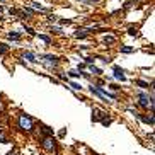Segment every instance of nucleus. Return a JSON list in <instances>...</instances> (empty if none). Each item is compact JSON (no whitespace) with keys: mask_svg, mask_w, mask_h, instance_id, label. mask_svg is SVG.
<instances>
[{"mask_svg":"<svg viewBox=\"0 0 155 155\" xmlns=\"http://www.w3.org/2000/svg\"><path fill=\"white\" fill-rule=\"evenodd\" d=\"M49 21L55 22V21H58V17H56V16H51V17H49Z\"/></svg>","mask_w":155,"mask_h":155,"instance_id":"obj_25","label":"nucleus"},{"mask_svg":"<svg viewBox=\"0 0 155 155\" xmlns=\"http://www.w3.org/2000/svg\"><path fill=\"white\" fill-rule=\"evenodd\" d=\"M41 147H43L44 150H49V152H53V150L56 148V142L53 140V136H44V138L41 140Z\"/></svg>","mask_w":155,"mask_h":155,"instance_id":"obj_4","label":"nucleus"},{"mask_svg":"<svg viewBox=\"0 0 155 155\" xmlns=\"http://www.w3.org/2000/svg\"><path fill=\"white\" fill-rule=\"evenodd\" d=\"M7 53V46L5 44H0V55H5Z\"/></svg>","mask_w":155,"mask_h":155,"instance_id":"obj_16","label":"nucleus"},{"mask_svg":"<svg viewBox=\"0 0 155 155\" xmlns=\"http://www.w3.org/2000/svg\"><path fill=\"white\" fill-rule=\"evenodd\" d=\"M114 77H116L118 80H121V82L126 80V77H124V70L119 68V67H114Z\"/></svg>","mask_w":155,"mask_h":155,"instance_id":"obj_6","label":"nucleus"},{"mask_svg":"<svg viewBox=\"0 0 155 155\" xmlns=\"http://www.w3.org/2000/svg\"><path fill=\"white\" fill-rule=\"evenodd\" d=\"M22 58H24V60H29L31 63H36V61H39V60L36 58V55H34V53H29V51H26V53L22 55Z\"/></svg>","mask_w":155,"mask_h":155,"instance_id":"obj_7","label":"nucleus"},{"mask_svg":"<svg viewBox=\"0 0 155 155\" xmlns=\"http://www.w3.org/2000/svg\"><path fill=\"white\" fill-rule=\"evenodd\" d=\"M136 85H140V87H148V84H147V82H143V80H136Z\"/></svg>","mask_w":155,"mask_h":155,"instance_id":"obj_18","label":"nucleus"},{"mask_svg":"<svg viewBox=\"0 0 155 155\" xmlns=\"http://www.w3.org/2000/svg\"><path fill=\"white\" fill-rule=\"evenodd\" d=\"M70 85H72V89H75V91H79V89H82L79 84H75V82H70Z\"/></svg>","mask_w":155,"mask_h":155,"instance_id":"obj_20","label":"nucleus"},{"mask_svg":"<svg viewBox=\"0 0 155 155\" xmlns=\"http://www.w3.org/2000/svg\"><path fill=\"white\" fill-rule=\"evenodd\" d=\"M9 39H17V41H19V39H21V34L16 32V31H10L9 32Z\"/></svg>","mask_w":155,"mask_h":155,"instance_id":"obj_10","label":"nucleus"},{"mask_svg":"<svg viewBox=\"0 0 155 155\" xmlns=\"http://www.w3.org/2000/svg\"><path fill=\"white\" fill-rule=\"evenodd\" d=\"M60 22H61V24H72V21H68V19H61Z\"/></svg>","mask_w":155,"mask_h":155,"instance_id":"obj_24","label":"nucleus"},{"mask_svg":"<svg viewBox=\"0 0 155 155\" xmlns=\"http://www.w3.org/2000/svg\"><path fill=\"white\" fill-rule=\"evenodd\" d=\"M7 155H19V154H17V152H9Z\"/></svg>","mask_w":155,"mask_h":155,"instance_id":"obj_26","label":"nucleus"},{"mask_svg":"<svg viewBox=\"0 0 155 155\" xmlns=\"http://www.w3.org/2000/svg\"><path fill=\"white\" fill-rule=\"evenodd\" d=\"M138 101H140V106L142 107H145V109H154V97L152 96H148V94H143V92H140L138 96Z\"/></svg>","mask_w":155,"mask_h":155,"instance_id":"obj_1","label":"nucleus"},{"mask_svg":"<svg viewBox=\"0 0 155 155\" xmlns=\"http://www.w3.org/2000/svg\"><path fill=\"white\" fill-rule=\"evenodd\" d=\"M41 130H43V133L46 135V136H51V133H53V131H51V130H49L48 126H44V124L41 126Z\"/></svg>","mask_w":155,"mask_h":155,"instance_id":"obj_11","label":"nucleus"},{"mask_svg":"<svg viewBox=\"0 0 155 155\" xmlns=\"http://www.w3.org/2000/svg\"><path fill=\"white\" fill-rule=\"evenodd\" d=\"M114 41H116V39H114L112 36H106V37H104V43H106V44H112Z\"/></svg>","mask_w":155,"mask_h":155,"instance_id":"obj_12","label":"nucleus"},{"mask_svg":"<svg viewBox=\"0 0 155 155\" xmlns=\"http://www.w3.org/2000/svg\"><path fill=\"white\" fill-rule=\"evenodd\" d=\"M107 114L101 109H92V121H102V119L106 118Z\"/></svg>","mask_w":155,"mask_h":155,"instance_id":"obj_5","label":"nucleus"},{"mask_svg":"<svg viewBox=\"0 0 155 155\" xmlns=\"http://www.w3.org/2000/svg\"><path fill=\"white\" fill-rule=\"evenodd\" d=\"M0 142H2V143H7V138H5V135H4V131H0Z\"/></svg>","mask_w":155,"mask_h":155,"instance_id":"obj_19","label":"nucleus"},{"mask_svg":"<svg viewBox=\"0 0 155 155\" xmlns=\"http://www.w3.org/2000/svg\"><path fill=\"white\" fill-rule=\"evenodd\" d=\"M32 10H39V12H51V9H46V7L39 5V4H36V2H32Z\"/></svg>","mask_w":155,"mask_h":155,"instance_id":"obj_8","label":"nucleus"},{"mask_svg":"<svg viewBox=\"0 0 155 155\" xmlns=\"http://www.w3.org/2000/svg\"><path fill=\"white\" fill-rule=\"evenodd\" d=\"M39 37H41V39H43L44 43H48V44H49V43H51V39H49V37H48V36H39Z\"/></svg>","mask_w":155,"mask_h":155,"instance_id":"obj_22","label":"nucleus"},{"mask_svg":"<svg viewBox=\"0 0 155 155\" xmlns=\"http://www.w3.org/2000/svg\"><path fill=\"white\" fill-rule=\"evenodd\" d=\"M101 123L104 124V126H109V124H111V119H109V118H104V119L101 121Z\"/></svg>","mask_w":155,"mask_h":155,"instance_id":"obj_17","label":"nucleus"},{"mask_svg":"<svg viewBox=\"0 0 155 155\" xmlns=\"http://www.w3.org/2000/svg\"><path fill=\"white\" fill-rule=\"evenodd\" d=\"M41 61H43L48 68H53L58 65V56H53V55H43L41 56Z\"/></svg>","mask_w":155,"mask_h":155,"instance_id":"obj_3","label":"nucleus"},{"mask_svg":"<svg viewBox=\"0 0 155 155\" xmlns=\"http://www.w3.org/2000/svg\"><path fill=\"white\" fill-rule=\"evenodd\" d=\"M121 51H123V53H133L135 49L131 48V46H123V48H121Z\"/></svg>","mask_w":155,"mask_h":155,"instance_id":"obj_13","label":"nucleus"},{"mask_svg":"<svg viewBox=\"0 0 155 155\" xmlns=\"http://www.w3.org/2000/svg\"><path fill=\"white\" fill-rule=\"evenodd\" d=\"M26 32H29V34H32V36H34V34H36V32L32 31L31 27H26Z\"/></svg>","mask_w":155,"mask_h":155,"instance_id":"obj_23","label":"nucleus"},{"mask_svg":"<svg viewBox=\"0 0 155 155\" xmlns=\"http://www.w3.org/2000/svg\"><path fill=\"white\" fill-rule=\"evenodd\" d=\"M89 68H91L92 70V72H94V73H97V75H99V73H102V72H101V68H97V67H94V65H89Z\"/></svg>","mask_w":155,"mask_h":155,"instance_id":"obj_14","label":"nucleus"},{"mask_svg":"<svg viewBox=\"0 0 155 155\" xmlns=\"http://www.w3.org/2000/svg\"><path fill=\"white\" fill-rule=\"evenodd\" d=\"M130 36H138V32H136V29H133V27H131V29H130Z\"/></svg>","mask_w":155,"mask_h":155,"instance_id":"obj_21","label":"nucleus"},{"mask_svg":"<svg viewBox=\"0 0 155 155\" xmlns=\"http://www.w3.org/2000/svg\"><path fill=\"white\" fill-rule=\"evenodd\" d=\"M19 128L22 131H26V133H31L32 131V119L29 116H26V114H21L19 116Z\"/></svg>","mask_w":155,"mask_h":155,"instance_id":"obj_2","label":"nucleus"},{"mask_svg":"<svg viewBox=\"0 0 155 155\" xmlns=\"http://www.w3.org/2000/svg\"><path fill=\"white\" fill-rule=\"evenodd\" d=\"M138 118L142 119V121H145V123L154 124V116H140V114H138Z\"/></svg>","mask_w":155,"mask_h":155,"instance_id":"obj_9","label":"nucleus"},{"mask_svg":"<svg viewBox=\"0 0 155 155\" xmlns=\"http://www.w3.org/2000/svg\"><path fill=\"white\" fill-rule=\"evenodd\" d=\"M68 73H70V77H73V79H77V77H80V73H79L77 70H70Z\"/></svg>","mask_w":155,"mask_h":155,"instance_id":"obj_15","label":"nucleus"}]
</instances>
